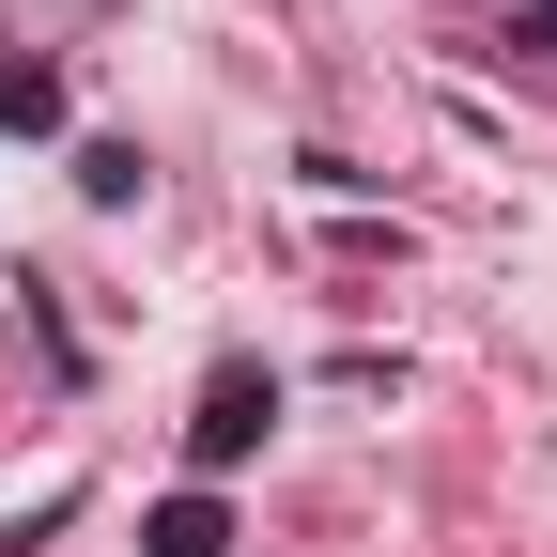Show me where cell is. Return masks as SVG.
Listing matches in <instances>:
<instances>
[{"label":"cell","instance_id":"2","mask_svg":"<svg viewBox=\"0 0 557 557\" xmlns=\"http://www.w3.org/2000/svg\"><path fill=\"white\" fill-rule=\"evenodd\" d=\"M0 139H62V62H47V47L0 62Z\"/></svg>","mask_w":557,"mask_h":557},{"label":"cell","instance_id":"5","mask_svg":"<svg viewBox=\"0 0 557 557\" xmlns=\"http://www.w3.org/2000/svg\"><path fill=\"white\" fill-rule=\"evenodd\" d=\"M542 47H557V32H542Z\"/></svg>","mask_w":557,"mask_h":557},{"label":"cell","instance_id":"4","mask_svg":"<svg viewBox=\"0 0 557 557\" xmlns=\"http://www.w3.org/2000/svg\"><path fill=\"white\" fill-rule=\"evenodd\" d=\"M78 201H109V218H124V201H139V139H94V156H78Z\"/></svg>","mask_w":557,"mask_h":557},{"label":"cell","instance_id":"1","mask_svg":"<svg viewBox=\"0 0 557 557\" xmlns=\"http://www.w3.org/2000/svg\"><path fill=\"white\" fill-rule=\"evenodd\" d=\"M263 418H278V387H263V372L233 357L218 387H201V418H186V449H201V465H248V449H263Z\"/></svg>","mask_w":557,"mask_h":557},{"label":"cell","instance_id":"3","mask_svg":"<svg viewBox=\"0 0 557 557\" xmlns=\"http://www.w3.org/2000/svg\"><path fill=\"white\" fill-rule=\"evenodd\" d=\"M139 542H156V557H233V511H218V496H156Z\"/></svg>","mask_w":557,"mask_h":557}]
</instances>
